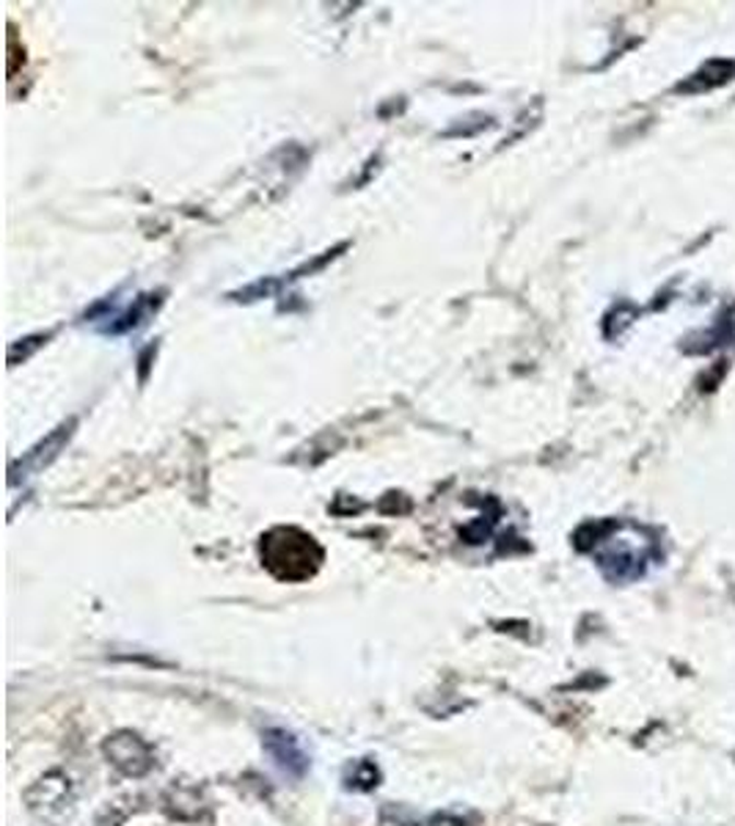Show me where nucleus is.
I'll list each match as a JSON object with an SVG mask.
<instances>
[{
  "instance_id": "3",
  "label": "nucleus",
  "mask_w": 735,
  "mask_h": 826,
  "mask_svg": "<svg viewBox=\"0 0 735 826\" xmlns=\"http://www.w3.org/2000/svg\"><path fill=\"white\" fill-rule=\"evenodd\" d=\"M264 750L276 761L278 769L287 771V775L304 777L306 771H309L311 761L309 755H306L304 744H300V739H295L293 733H287V730H268V733H264Z\"/></svg>"
},
{
  "instance_id": "2",
  "label": "nucleus",
  "mask_w": 735,
  "mask_h": 826,
  "mask_svg": "<svg viewBox=\"0 0 735 826\" xmlns=\"http://www.w3.org/2000/svg\"><path fill=\"white\" fill-rule=\"evenodd\" d=\"M103 755L116 771L125 777H144L146 771L155 766V752L146 744L141 735L130 733V730H119L110 739H105Z\"/></svg>"
},
{
  "instance_id": "5",
  "label": "nucleus",
  "mask_w": 735,
  "mask_h": 826,
  "mask_svg": "<svg viewBox=\"0 0 735 826\" xmlns=\"http://www.w3.org/2000/svg\"><path fill=\"white\" fill-rule=\"evenodd\" d=\"M347 786L361 788V791H369L372 786H378V769H375L372 763L361 761L356 769H353V777H351V782H347Z\"/></svg>"
},
{
  "instance_id": "6",
  "label": "nucleus",
  "mask_w": 735,
  "mask_h": 826,
  "mask_svg": "<svg viewBox=\"0 0 735 826\" xmlns=\"http://www.w3.org/2000/svg\"><path fill=\"white\" fill-rule=\"evenodd\" d=\"M17 61H20L17 34H14V28H9V77L17 75Z\"/></svg>"
},
{
  "instance_id": "1",
  "label": "nucleus",
  "mask_w": 735,
  "mask_h": 826,
  "mask_svg": "<svg viewBox=\"0 0 735 826\" xmlns=\"http://www.w3.org/2000/svg\"><path fill=\"white\" fill-rule=\"evenodd\" d=\"M262 562L284 582H304L317 573L322 562L320 546L300 529H273L262 538Z\"/></svg>"
},
{
  "instance_id": "4",
  "label": "nucleus",
  "mask_w": 735,
  "mask_h": 826,
  "mask_svg": "<svg viewBox=\"0 0 735 826\" xmlns=\"http://www.w3.org/2000/svg\"><path fill=\"white\" fill-rule=\"evenodd\" d=\"M67 797H70V780L63 775H56V771L42 777L39 782H34L25 791V802H28V807L34 813H50L52 807H61L67 802Z\"/></svg>"
}]
</instances>
